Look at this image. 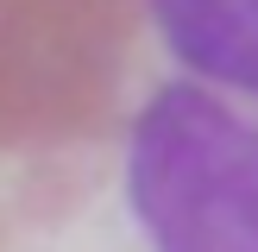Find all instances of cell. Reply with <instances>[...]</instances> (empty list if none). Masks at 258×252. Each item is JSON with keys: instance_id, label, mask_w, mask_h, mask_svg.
<instances>
[{"instance_id": "1", "label": "cell", "mask_w": 258, "mask_h": 252, "mask_svg": "<svg viewBox=\"0 0 258 252\" xmlns=\"http://www.w3.org/2000/svg\"><path fill=\"white\" fill-rule=\"evenodd\" d=\"M145 76L120 126V158L258 139V0H139Z\"/></svg>"}]
</instances>
